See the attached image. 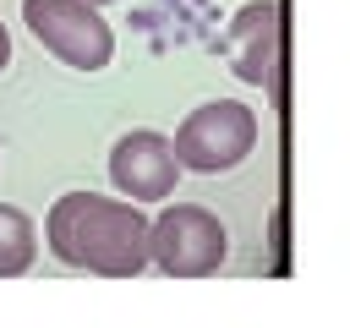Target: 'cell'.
I'll return each instance as SVG.
<instances>
[{
	"mask_svg": "<svg viewBox=\"0 0 350 328\" xmlns=\"http://www.w3.org/2000/svg\"><path fill=\"white\" fill-rule=\"evenodd\" d=\"M11 66V33H5V22H0V71Z\"/></svg>",
	"mask_w": 350,
	"mask_h": 328,
	"instance_id": "8",
	"label": "cell"
},
{
	"mask_svg": "<svg viewBox=\"0 0 350 328\" xmlns=\"http://www.w3.org/2000/svg\"><path fill=\"white\" fill-rule=\"evenodd\" d=\"M22 22L71 71H104L115 55V33L88 0H22Z\"/></svg>",
	"mask_w": 350,
	"mask_h": 328,
	"instance_id": "4",
	"label": "cell"
},
{
	"mask_svg": "<svg viewBox=\"0 0 350 328\" xmlns=\"http://www.w3.org/2000/svg\"><path fill=\"white\" fill-rule=\"evenodd\" d=\"M170 148H175V164L180 169H197V175L235 169L257 148V115L241 98H208V104H197L175 126Z\"/></svg>",
	"mask_w": 350,
	"mask_h": 328,
	"instance_id": "3",
	"label": "cell"
},
{
	"mask_svg": "<svg viewBox=\"0 0 350 328\" xmlns=\"http://www.w3.org/2000/svg\"><path fill=\"white\" fill-rule=\"evenodd\" d=\"M224 49H230L241 82L268 87V82H273V66H279V0H246V5L230 16Z\"/></svg>",
	"mask_w": 350,
	"mask_h": 328,
	"instance_id": "6",
	"label": "cell"
},
{
	"mask_svg": "<svg viewBox=\"0 0 350 328\" xmlns=\"http://www.w3.org/2000/svg\"><path fill=\"white\" fill-rule=\"evenodd\" d=\"M230 257V230L202 202H164L148 219V262H159L170 279H208Z\"/></svg>",
	"mask_w": 350,
	"mask_h": 328,
	"instance_id": "2",
	"label": "cell"
},
{
	"mask_svg": "<svg viewBox=\"0 0 350 328\" xmlns=\"http://www.w3.org/2000/svg\"><path fill=\"white\" fill-rule=\"evenodd\" d=\"M44 241L66 268H88L104 279H137L148 268V213L126 197H55V208L44 213Z\"/></svg>",
	"mask_w": 350,
	"mask_h": 328,
	"instance_id": "1",
	"label": "cell"
},
{
	"mask_svg": "<svg viewBox=\"0 0 350 328\" xmlns=\"http://www.w3.org/2000/svg\"><path fill=\"white\" fill-rule=\"evenodd\" d=\"M88 5H109V0H88Z\"/></svg>",
	"mask_w": 350,
	"mask_h": 328,
	"instance_id": "9",
	"label": "cell"
},
{
	"mask_svg": "<svg viewBox=\"0 0 350 328\" xmlns=\"http://www.w3.org/2000/svg\"><path fill=\"white\" fill-rule=\"evenodd\" d=\"M33 257H38V230H33V219H27L16 202H0V279L27 273Z\"/></svg>",
	"mask_w": 350,
	"mask_h": 328,
	"instance_id": "7",
	"label": "cell"
},
{
	"mask_svg": "<svg viewBox=\"0 0 350 328\" xmlns=\"http://www.w3.org/2000/svg\"><path fill=\"white\" fill-rule=\"evenodd\" d=\"M175 148L164 131H126L115 148H109V180L126 202H164L175 197Z\"/></svg>",
	"mask_w": 350,
	"mask_h": 328,
	"instance_id": "5",
	"label": "cell"
}]
</instances>
